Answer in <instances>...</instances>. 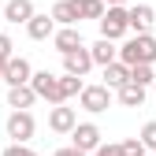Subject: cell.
Instances as JSON below:
<instances>
[{
    "label": "cell",
    "mask_w": 156,
    "mask_h": 156,
    "mask_svg": "<svg viewBox=\"0 0 156 156\" xmlns=\"http://www.w3.org/2000/svg\"><path fill=\"white\" fill-rule=\"evenodd\" d=\"M119 60L123 63H156V37L152 34H134L130 41L119 48Z\"/></svg>",
    "instance_id": "cell-1"
},
{
    "label": "cell",
    "mask_w": 156,
    "mask_h": 156,
    "mask_svg": "<svg viewBox=\"0 0 156 156\" xmlns=\"http://www.w3.org/2000/svg\"><path fill=\"white\" fill-rule=\"evenodd\" d=\"M97 23H101V37L119 41V37L130 30V8H123V4H108V11L97 19Z\"/></svg>",
    "instance_id": "cell-2"
},
{
    "label": "cell",
    "mask_w": 156,
    "mask_h": 156,
    "mask_svg": "<svg viewBox=\"0 0 156 156\" xmlns=\"http://www.w3.org/2000/svg\"><path fill=\"white\" fill-rule=\"evenodd\" d=\"M30 86L37 89V97H41V101H48V104H63V89H60V78H56L52 71H37V74L30 78Z\"/></svg>",
    "instance_id": "cell-3"
},
{
    "label": "cell",
    "mask_w": 156,
    "mask_h": 156,
    "mask_svg": "<svg viewBox=\"0 0 156 156\" xmlns=\"http://www.w3.org/2000/svg\"><path fill=\"white\" fill-rule=\"evenodd\" d=\"M34 130H37V123H34V115H30L26 108H15V112L8 115V138H11V141H30Z\"/></svg>",
    "instance_id": "cell-4"
},
{
    "label": "cell",
    "mask_w": 156,
    "mask_h": 156,
    "mask_svg": "<svg viewBox=\"0 0 156 156\" xmlns=\"http://www.w3.org/2000/svg\"><path fill=\"white\" fill-rule=\"evenodd\" d=\"M78 104H82L86 112H93V115L108 112V104H112V86H86L82 93H78Z\"/></svg>",
    "instance_id": "cell-5"
},
{
    "label": "cell",
    "mask_w": 156,
    "mask_h": 156,
    "mask_svg": "<svg viewBox=\"0 0 156 156\" xmlns=\"http://www.w3.org/2000/svg\"><path fill=\"white\" fill-rule=\"evenodd\" d=\"M74 126H78V112L67 108V104H52V112H48V130H56V134H71Z\"/></svg>",
    "instance_id": "cell-6"
},
{
    "label": "cell",
    "mask_w": 156,
    "mask_h": 156,
    "mask_svg": "<svg viewBox=\"0 0 156 156\" xmlns=\"http://www.w3.org/2000/svg\"><path fill=\"white\" fill-rule=\"evenodd\" d=\"M71 145H78L82 152H93L97 145H101V126L97 123H78L71 130Z\"/></svg>",
    "instance_id": "cell-7"
},
{
    "label": "cell",
    "mask_w": 156,
    "mask_h": 156,
    "mask_svg": "<svg viewBox=\"0 0 156 156\" xmlns=\"http://www.w3.org/2000/svg\"><path fill=\"white\" fill-rule=\"evenodd\" d=\"M30 78H34L30 60H23V56H11V60L4 63V82H8V86H26Z\"/></svg>",
    "instance_id": "cell-8"
},
{
    "label": "cell",
    "mask_w": 156,
    "mask_h": 156,
    "mask_svg": "<svg viewBox=\"0 0 156 156\" xmlns=\"http://www.w3.org/2000/svg\"><path fill=\"white\" fill-rule=\"evenodd\" d=\"M63 67H67V74H89V67H93V52L82 45V48H74V52H63Z\"/></svg>",
    "instance_id": "cell-9"
},
{
    "label": "cell",
    "mask_w": 156,
    "mask_h": 156,
    "mask_svg": "<svg viewBox=\"0 0 156 156\" xmlns=\"http://www.w3.org/2000/svg\"><path fill=\"white\" fill-rule=\"evenodd\" d=\"M34 15H37V11H34V0H8V4H4V19L15 23V26H19V23L26 26Z\"/></svg>",
    "instance_id": "cell-10"
},
{
    "label": "cell",
    "mask_w": 156,
    "mask_h": 156,
    "mask_svg": "<svg viewBox=\"0 0 156 156\" xmlns=\"http://www.w3.org/2000/svg\"><path fill=\"white\" fill-rule=\"evenodd\" d=\"M152 23H156L152 4H134V8H130V30H134V34H149Z\"/></svg>",
    "instance_id": "cell-11"
},
{
    "label": "cell",
    "mask_w": 156,
    "mask_h": 156,
    "mask_svg": "<svg viewBox=\"0 0 156 156\" xmlns=\"http://www.w3.org/2000/svg\"><path fill=\"white\" fill-rule=\"evenodd\" d=\"M52 45H56V52H74V48H82V34H78L74 26H60V30H56L52 34Z\"/></svg>",
    "instance_id": "cell-12"
},
{
    "label": "cell",
    "mask_w": 156,
    "mask_h": 156,
    "mask_svg": "<svg viewBox=\"0 0 156 156\" xmlns=\"http://www.w3.org/2000/svg\"><path fill=\"white\" fill-rule=\"evenodd\" d=\"M26 34L34 37V41H48V37L56 34V19L52 15H34L26 23Z\"/></svg>",
    "instance_id": "cell-13"
},
{
    "label": "cell",
    "mask_w": 156,
    "mask_h": 156,
    "mask_svg": "<svg viewBox=\"0 0 156 156\" xmlns=\"http://www.w3.org/2000/svg\"><path fill=\"white\" fill-rule=\"evenodd\" d=\"M89 52H93V63H97V67H108V63H115V60H119V48H115V41H112V37H101V41H97Z\"/></svg>",
    "instance_id": "cell-14"
},
{
    "label": "cell",
    "mask_w": 156,
    "mask_h": 156,
    "mask_svg": "<svg viewBox=\"0 0 156 156\" xmlns=\"http://www.w3.org/2000/svg\"><path fill=\"white\" fill-rule=\"evenodd\" d=\"M52 19L60 26H74L78 19H82V11H78V0H60V4H52Z\"/></svg>",
    "instance_id": "cell-15"
},
{
    "label": "cell",
    "mask_w": 156,
    "mask_h": 156,
    "mask_svg": "<svg viewBox=\"0 0 156 156\" xmlns=\"http://www.w3.org/2000/svg\"><path fill=\"white\" fill-rule=\"evenodd\" d=\"M126 82H130V63L115 60V63H108V67H104V86H112V89H123Z\"/></svg>",
    "instance_id": "cell-16"
},
{
    "label": "cell",
    "mask_w": 156,
    "mask_h": 156,
    "mask_svg": "<svg viewBox=\"0 0 156 156\" xmlns=\"http://www.w3.org/2000/svg\"><path fill=\"white\" fill-rule=\"evenodd\" d=\"M37 101V89L26 82V86H8V104L11 108H30Z\"/></svg>",
    "instance_id": "cell-17"
},
{
    "label": "cell",
    "mask_w": 156,
    "mask_h": 156,
    "mask_svg": "<svg viewBox=\"0 0 156 156\" xmlns=\"http://www.w3.org/2000/svg\"><path fill=\"white\" fill-rule=\"evenodd\" d=\"M119 93V104L123 108H141L145 104V86H138V82H126L123 89H115Z\"/></svg>",
    "instance_id": "cell-18"
},
{
    "label": "cell",
    "mask_w": 156,
    "mask_h": 156,
    "mask_svg": "<svg viewBox=\"0 0 156 156\" xmlns=\"http://www.w3.org/2000/svg\"><path fill=\"white\" fill-rule=\"evenodd\" d=\"M130 82H138V86H145V89H149V86L156 82L152 63H134V67H130Z\"/></svg>",
    "instance_id": "cell-19"
},
{
    "label": "cell",
    "mask_w": 156,
    "mask_h": 156,
    "mask_svg": "<svg viewBox=\"0 0 156 156\" xmlns=\"http://www.w3.org/2000/svg\"><path fill=\"white\" fill-rule=\"evenodd\" d=\"M60 89H63V101H71V97H78L86 86H82V74H63L60 78Z\"/></svg>",
    "instance_id": "cell-20"
},
{
    "label": "cell",
    "mask_w": 156,
    "mask_h": 156,
    "mask_svg": "<svg viewBox=\"0 0 156 156\" xmlns=\"http://www.w3.org/2000/svg\"><path fill=\"white\" fill-rule=\"evenodd\" d=\"M78 11H82V19H101L108 8H104V0H78Z\"/></svg>",
    "instance_id": "cell-21"
},
{
    "label": "cell",
    "mask_w": 156,
    "mask_h": 156,
    "mask_svg": "<svg viewBox=\"0 0 156 156\" xmlns=\"http://www.w3.org/2000/svg\"><path fill=\"white\" fill-rule=\"evenodd\" d=\"M123 145V156H145L149 152V145L141 141V138H126V141H119Z\"/></svg>",
    "instance_id": "cell-22"
},
{
    "label": "cell",
    "mask_w": 156,
    "mask_h": 156,
    "mask_svg": "<svg viewBox=\"0 0 156 156\" xmlns=\"http://www.w3.org/2000/svg\"><path fill=\"white\" fill-rule=\"evenodd\" d=\"M0 156H37V152H34L26 141H11V145H8L4 152H0Z\"/></svg>",
    "instance_id": "cell-23"
},
{
    "label": "cell",
    "mask_w": 156,
    "mask_h": 156,
    "mask_svg": "<svg viewBox=\"0 0 156 156\" xmlns=\"http://www.w3.org/2000/svg\"><path fill=\"white\" fill-rule=\"evenodd\" d=\"M138 138H141V141H145V145H149V149H152V152H156V119H152V123H145V126H141V134H138Z\"/></svg>",
    "instance_id": "cell-24"
},
{
    "label": "cell",
    "mask_w": 156,
    "mask_h": 156,
    "mask_svg": "<svg viewBox=\"0 0 156 156\" xmlns=\"http://www.w3.org/2000/svg\"><path fill=\"white\" fill-rule=\"evenodd\" d=\"M11 48H15V41H11V37H8V34H0V63H8V60H11V56H15Z\"/></svg>",
    "instance_id": "cell-25"
},
{
    "label": "cell",
    "mask_w": 156,
    "mask_h": 156,
    "mask_svg": "<svg viewBox=\"0 0 156 156\" xmlns=\"http://www.w3.org/2000/svg\"><path fill=\"white\" fill-rule=\"evenodd\" d=\"M89 156H123V145H104V141H101Z\"/></svg>",
    "instance_id": "cell-26"
},
{
    "label": "cell",
    "mask_w": 156,
    "mask_h": 156,
    "mask_svg": "<svg viewBox=\"0 0 156 156\" xmlns=\"http://www.w3.org/2000/svg\"><path fill=\"white\" fill-rule=\"evenodd\" d=\"M52 156H89V152H82L78 145H67V149H56Z\"/></svg>",
    "instance_id": "cell-27"
},
{
    "label": "cell",
    "mask_w": 156,
    "mask_h": 156,
    "mask_svg": "<svg viewBox=\"0 0 156 156\" xmlns=\"http://www.w3.org/2000/svg\"><path fill=\"white\" fill-rule=\"evenodd\" d=\"M0 82H4V63H0Z\"/></svg>",
    "instance_id": "cell-28"
},
{
    "label": "cell",
    "mask_w": 156,
    "mask_h": 156,
    "mask_svg": "<svg viewBox=\"0 0 156 156\" xmlns=\"http://www.w3.org/2000/svg\"><path fill=\"white\" fill-rule=\"evenodd\" d=\"M104 4H123V0H104Z\"/></svg>",
    "instance_id": "cell-29"
},
{
    "label": "cell",
    "mask_w": 156,
    "mask_h": 156,
    "mask_svg": "<svg viewBox=\"0 0 156 156\" xmlns=\"http://www.w3.org/2000/svg\"><path fill=\"white\" fill-rule=\"evenodd\" d=\"M0 19H4V11H0Z\"/></svg>",
    "instance_id": "cell-30"
},
{
    "label": "cell",
    "mask_w": 156,
    "mask_h": 156,
    "mask_svg": "<svg viewBox=\"0 0 156 156\" xmlns=\"http://www.w3.org/2000/svg\"><path fill=\"white\" fill-rule=\"evenodd\" d=\"M152 89H156V82H152Z\"/></svg>",
    "instance_id": "cell-31"
}]
</instances>
